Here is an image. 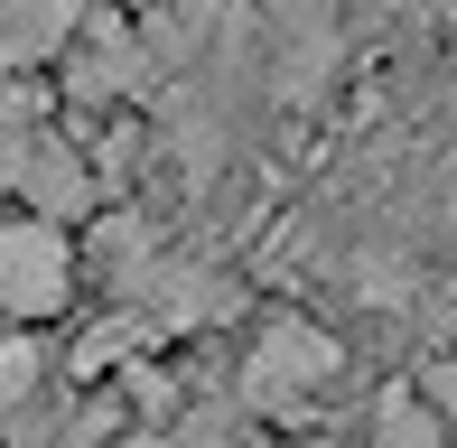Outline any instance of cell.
Listing matches in <instances>:
<instances>
[{
  "mask_svg": "<svg viewBox=\"0 0 457 448\" xmlns=\"http://www.w3.org/2000/svg\"><path fill=\"white\" fill-rule=\"evenodd\" d=\"M85 0H0V66H37V56L75 47Z\"/></svg>",
  "mask_w": 457,
  "mask_h": 448,
  "instance_id": "obj_5",
  "label": "cell"
},
{
  "mask_svg": "<svg viewBox=\"0 0 457 448\" xmlns=\"http://www.w3.org/2000/svg\"><path fill=\"white\" fill-rule=\"evenodd\" d=\"M373 448H457V420L429 393H383L373 402Z\"/></svg>",
  "mask_w": 457,
  "mask_h": 448,
  "instance_id": "obj_6",
  "label": "cell"
},
{
  "mask_svg": "<svg viewBox=\"0 0 457 448\" xmlns=\"http://www.w3.org/2000/svg\"><path fill=\"white\" fill-rule=\"evenodd\" d=\"M10 196H19V206H37V215H56V224H85V215H94V169H85V150H75V140L29 131Z\"/></svg>",
  "mask_w": 457,
  "mask_h": 448,
  "instance_id": "obj_3",
  "label": "cell"
},
{
  "mask_svg": "<svg viewBox=\"0 0 457 448\" xmlns=\"http://www.w3.org/2000/svg\"><path fill=\"white\" fill-rule=\"evenodd\" d=\"M420 393H429V402H439V411L457 420V355H439V364H429V374H420Z\"/></svg>",
  "mask_w": 457,
  "mask_h": 448,
  "instance_id": "obj_8",
  "label": "cell"
},
{
  "mask_svg": "<svg viewBox=\"0 0 457 448\" xmlns=\"http://www.w3.org/2000/svg\"><path fill=\"white\" fill-rule=\"evenodd\" d=\"M337 374H345V345L327 336V328H308V318H280V328H262L253 355H243V402H253V411L299 420Z\"/></svg>",
  "mask_w": 457,
  "mask_h": 448,
  "instance_id": "obj_2",
  "label": "cell"
},
{
  "mask_svg": "<svg viewBox=\"0 0 457 448\" xmlns=\"http://www.w3.org/2000/svg\"><path fill=\"white\" fill-rule=\"evenodd\" d=\"M140 75H150L140 37L85 10V29H75V56H66V94H75V104H112V94H131Z\"/></svg>",
  "mask_w": 457,
  "mask_h": 448,
  "instance_id": "obj_4",
  "label": "cell"
},
{
  "mask_svg": "<svg viewBox=\"0 0 457 448\" xmlns=\"http://www.w3.org/2000/svg\"><path fill=\"white\" fill-rule=\"evenodd\" d=\"M37 383H47V355H37V336H10V345H0V420H10L19 402L37 393Z\"/></svg>",
  "mask_w": 457,
  "mask_h": 448,
  "instance_id": "obj_7",
  "label": "cell"
},
{
  "mask_svg": "<svg viewBox=\"0 0 457 448\" xmlns=\"http://www.w3.org/2000/svg\"><path fill=\"white\" fill-rule=\"evenodd\" d=\"M75 224L37 215V206H10L0 215V318H19V328H37V318H56L75 299Z\"/></svg>",
  "mask_w": 457,
  "mask_h": 448,
  "instance_id": "obj_1",
  "label": "cell"
}]
</instances>
